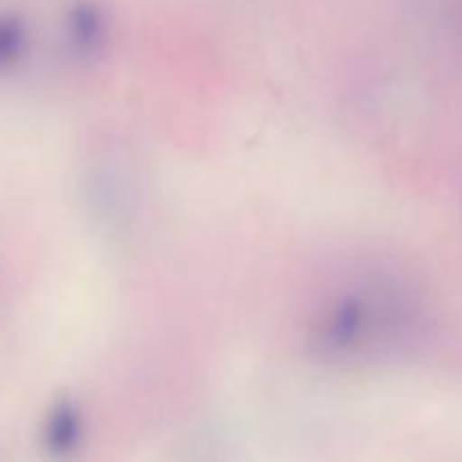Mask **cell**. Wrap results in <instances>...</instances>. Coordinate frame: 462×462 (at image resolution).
<instances>
[{
  "instance_id": "cell-2",
  "label": "cell",
  "mask_w": 462,
  "mask_h": 462,
  "mask_svg": "<svg viewBox=\"0 0 462 462\" xmlns=\"http://www.w3.org/2000/svg\"><path fill=\"white\" fill-rule=\"evenodd\" d=\"M25 48V27L18 18L0 16V68L12 66Z\"/></svg>"
},
{
  "instance_id": "cell-1",
  "label": "cell",
  "mask_w": 462,
  "mask_h": 462,
  "mask_svg": "<svg viewBox=\"0 0 462 462\" xmlns=\"http://www.w3.org/2000/svg\"><path fill=\"white\" fill-rule=\"evenodd\" d=\"M79 422H77L75 411L68 404L57 406L48 422V447L54 451H66L75 445Z\"/></svg>"
}]
</instances>
